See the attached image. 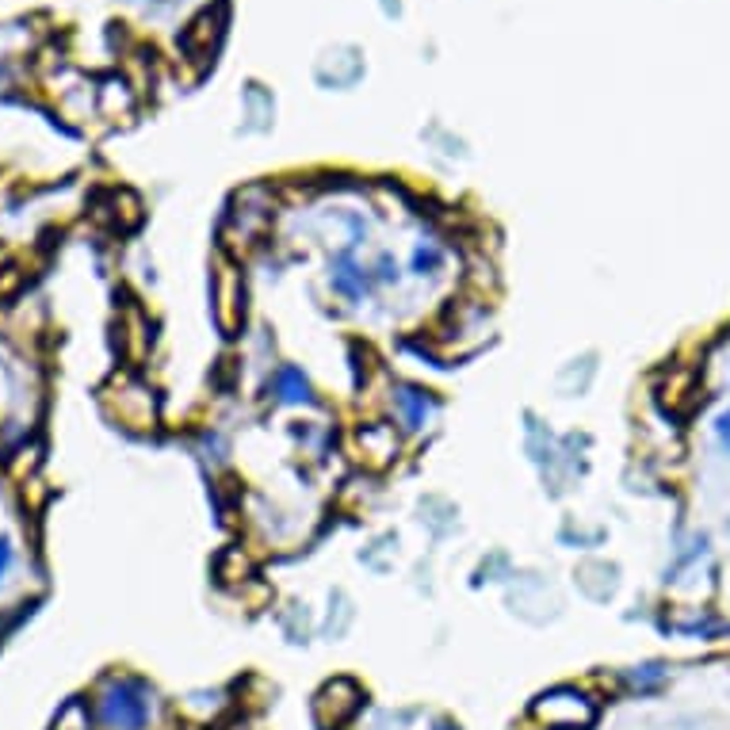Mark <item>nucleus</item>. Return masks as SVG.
I'll use <instances>...</instances> for the list:
<instances>
[{
    "label": "nucleus",
    "mask_w": 730,
    "mask_h": 730,
    "mask_svg": "<svg viewBox=\"0 0 730 730\" xmlns=\"http://www.w3.org/2000/svg\"><path fill=\"white\" fill-rule=\"evenodd\" d=\"M716 436H719V444H723L727 452H730V410H723L716 418Z\"/></svg>",
    "instance_id": "nucleus-9"
},
{
    "label": "nucleus",
    "mask_w": 730,
    "mask_h": 730,
    "mask_svg": "<svg viewBox=\"0 0 730 730\" xmlns=\"http://www.w3.org/2000/svg\"><path fill=\"white\" fill-rule=\"evenodd\" d=\"M276 383H280V398H284V402L310 398V387H306V379H303V372H298V367H284Z\"/></svg>",
    "instance_id": "nucleus-5"
},
{
    "label": "nucleus",
    "mask_w": 730,
    "mask_h": 730,
    "mask_svg": "<svg viewBox=\"0 0 730 730\" xmlns=\"http://www.w3.org/2000/svg\"><path fill=\"white\" fill-rule=\"evenodd\" d=\"M436 264H440V249L436 246H429V249L421 246L418 256H413V269H418L421 276H425V269H436Z\"/></svg>",
    "instance_id": "nucleus-7"
},
{
    "label": "nucleus",
    "mask_w": 730,
    "mask_h": 730,
    "mask_svg": "<svg viewBox=\"0 0 730 730\" xmlns=\"http://www.w3.org/2000/svg\"><path fill=\"white\" fill-rule=\"evenodd\" d=\"M153 693L138 677H107L96 693V723L104 730H146Z\"/></svg>",
    "instance_id": "nucleus-1"
},
{
    "label": "nucleus",
    "mask_w": 730,
    "mask_h": 730,
    "mask_svg": "<svg viewBox=\"0 0 730 730\" xmlns=\"http://www.w3.org/2000/svg\"><path fill=\"white\" fill-rule=\"evenodd\" d=\"M662 681H665L662 665H642L639 673H631V685L635 688H654V685H662Z\"/></svg>",
    "instance_id": "nucleus-6"
},
{
    "label": "nucleus",
    "mask_w": 730,
    "mask_h": 730,
    "mask_svg": "<svg viewBox=\"0 0 730 730\" xmlns=\"http://www.w3.org/2000/svg\"><path fill=\"white\" fill-rule=\"evenodd\" d=\"M536 719L559 730H578L593 723V704H589V696L574 693V688H559V693L544 696L536 704Z\"/></svg>",
    "instance_id": "nucleus-2"
},
{
    "label": "nucleus",
    "mask_w": 730,
    "mask_h": 730,
    "mask_svg": "<svg viewBox=\"0 0 730 730\" xmlns=\"http://www.w3.org/2000/svg\"><path fill=\"white\" fill-rule=\"evenodd\" d=\"M12 562H15V555H12V539L8 536H0V582L8 578V570H12Z\"/></svg>",
    "instance_id": "nucleus-8"
},
{
    "label": "nucleus",
    "mask_w": 730,
    "mask_h": 730,
    "mask_svg": "<svg viewBox=\"0 0 730 730\" xmlns=\"http://www.w3.org/2000/svg\"><path fill=\"white\" fill-rule=\"evenodd\" d=\"M433 730H459V727H452V723H440V727H433Z\"/></svg>",
    "instance_id": "nucleus-10"
},
{
    "label": "nucleus",
    "mask_w": 730,
    "mask_h": 730,
    "mask_svg": "<svg viewBox=\"0 0 730 730\" xmlns=\"http://www.w3.org/2000/svg\"><path fill=\"white\" fill-rule=\"evenodd\" d=\"M395 402L406 410V429H421L429 421V398L418 395V390H398Z\"/></svg>",
    "instance_id": "nucleus-4"
},
{
    "label": "nucleus",
    "mask_w": 730,
    "mask_h": 730,
    "mask_svg": "<svg viewBox=\"0 0 730 730\" xmlns=\"http://www.w3.org/2000/svg\"><path fill=\"white\" fill-rule=\"evenodd\" d=\"M333 287L341 295H349V298H360L367 292V269H360L349 253H341L333 261Z\"/></svg>",
    "instance_id": "nucleus-3"
}]
</instances>
